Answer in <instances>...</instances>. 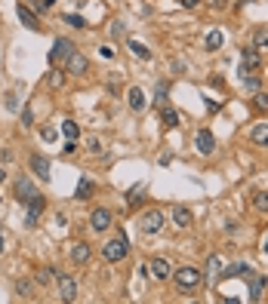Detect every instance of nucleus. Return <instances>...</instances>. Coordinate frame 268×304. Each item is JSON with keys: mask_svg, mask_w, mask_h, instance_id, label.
I'll list each match as a JSON object with an SVG mask.
<instances>
[{"mask_svg": "<svg viewBox=\"0 0 268 304\" xmlns=\"http://www.w3.org/2000/svg\"><path fill=\"white\" fill-rule=\"evenodd\" d=\"M126 252H130V243H126V237L120 233V237H114V240L105 243L102 258H105V261H111V264H118V261H123V258H126Z\"/></svg>", "mask_w": 268, "mask_h": 304, "instance_id": "1", "label": "nucleus"}, {"mask_svg": "<svg viewBox=\"0 0 268 304\" xmlns=\"http://www.w3.org/2000/svg\"><path fill=\"white\" fill-rule=\"evenodd\" d=\"M173 279H176V286H179V289L188 292V289H197V286H201L204 274L197 271V267H179V271L173 274Z\"/></svg>", "mask_w": 268, "mask_h": 304, "instance_id": "2", "label": "nucleus"}, {"mask_svg": "<svg viewBox=\"0 0 268 304\" xmlns=\"http://www.w3.org/2000/svg\"><path fill=\"white\" fill-rule=\"evenodd\" d=\"M259 68H262V62H259V52H256V46H243V52H240V80L250 77V74H256Z\"/></svg>", "mask_w": 268, "mask_h": 304, "instance_id": "3", "label": "nucleus"}, {"mask_svg": "<svg viewBox=\"0 0 268 304\" xmlns=\"http://www.w3.org/2000/svg\"><path fill=\"white\" fill-rule=\"evenodd\" d=\"M74 52V46H71V40H65V37H59L56 40V46H53V52H50V65H62L68 55Z\"/></svg>", "mask_w": 268, "mask_h": 304, "instance_id": "4", "label": "nucleus"}, {"mask_svg": "<svg viewBox=\"0 0 268 304\" xmlns=\"http://www.w3.org/2000/svg\"><path fill=\"white\" fill-rule=\"evenodd\" d=\"M65 68H68V74H87L89 71V62H87V55H80V52H71L65 58Z\"/></svg>", "mask_w": 268, "mask_h": 304, "instance_id": "5", "label": "nucleus"}, {"mask_svg": "<svg viewBox=\"0 0 268 304\" xmlns=\"http://www.w3.org/2000/svg\"><path fill=\"white\" fill-rule=\"evenodd\" d=\"M160 228H164V212L151 209V212L142 215V230H145V233H157Z\"/></svg>", "mask_w": 268, "mask_h": 304, "instance_id": "6", "label": "nucleus"}, {"mask_svg": "<svg viewBox=\"0 0 268 304\" xmlns=\"http://www.w3.org/2000/svg\"><path fill=\"white\" fill-rule=\"evenodd\" d=\"M194 148L201 151V154H213V151H216V138H213V132H209V129H201V132L194 135Z\"/></svg>", "mask_w": 268, "mask_h": 304, "instance_id": "7", "label": "nucleus"}, {"mask_svg": "<svg viewBox=\"0 0 268 304\" xmlns=\"http://www.w3.org/2000/svg\"><path fill=\"white\" fill-rule=\"evenodd\" d=\"M59 295H62V301H74L77 298V283L68 274H59Z\"/></svg>", "mask_w": 268, "mask_h": 304, "instance_id": "8", "label": "nucleus"}, {"mask_svg": "<svg viewBox=\"0 0 268 304\" xmlns=\"http://www.w3.org/2000/svg\"><path fill=\"white\" fill-rule=\"evenodd\" d=\"M89 228L99 230V233L108 230V228H111V212H108V209H96V212L89 215Z\"/></svg>", "mask_w": 268, "mask_h": 304, "instance_id": "9", "label": "nucleus"}, {"mask_svg": "<svg viewBox=\"0 0 268 304\" xmlns=\"http://www.w3.org/2000/svg\"><path fill=\"white\" fill-rule=\"evenodd\" d=\"M43 197L37 194V197H31V200H28V215H25V225L31 228V225H37V218H40V212H43Z\"/></svg>", "mask_w": 268, "mask_h": 304, "instance_id": "10", "label": "nucleus"}, {"mask_svg": "<svg viewBox=\"0 0 268 304\" xmlns=\"http://www.w3.org/2000/svg\"><path fill=\"white\" fill-rule=\"evenodd\" d=\"M148 267H151V274H154L157 279H170V277H173L170 261H167V258H151V261H148Z\"/></svg>", "mask_w": 268, "mask_h": 304, "instance_id": "11", "label": "nucleus"}, {"mask_svg": "<svg viewBox=\"0 0 268 304\" xmlns=\"http://www.w3.org/2000/svg\"><path fill=\"white\" fill-rule=\"evenodd\" d=\"M31 169H34L37 178H50V160L43 154H31Z\"/></svg>", "mask_w": 268, "mask_h": 304, "instance_id": "12", "label": "nucleus"}, {"mask_svg": "<svg viewBox=\"0 0 268 304\" xmlns=\"http://www.w3.org/2000/svg\"><path fill=\"white\" fill-rule=\"evenodd\" d=\"M16 197H19L22 203H28L31 197H37V191H34V184H31L28 178H19V181H16Z\"/></svg>", "mask_w": 268, "mask_h": 304, "instance_id": "13", "label": "nucleus"}, {"mask_svg": "<svg viewBox=\"0 0 268 304\" xmlns=\"http://www.w3.org/2000/svg\"><path fill=\"white\" fill-rule=\"evenodd\" d=\"M222 43H225V37H222V31H219V28H213V31H207V37H204V46H207L209 52L222 50Z\"/></svg>", "mask_w": 268, "mask_h": 304, "instance_id": "14", "label": "nucleus"}, {"mask_svg": "<svg viewBox=\"0 0 268 304\" xmlns=\"http://www.w3.org/2000/svg\"><path fill=\"white\" fill-rule=\"evenodd\" d=\"M250 142L259 145V148H268V123H259L250 129Z\"/></svg>", "mask_w": 268, "mask_h": 304, "instance_id": "15", "label": "nucleus"}, {"mask_svg": "<svg viewBox=\"0 0 268 304\" xmlns=\"http://www.w3.org/2000/svg\"><path fill=\"white\" fill-rule=\"evenodd\" d=\"M126 101H130L133 111H145V92L139 89V86H133L130 92H126Z\"/></svg>", "mask_w": 268, "mask_h": 304, "instance_id": "16", "label": "nucleus"}, {"mask_svg": "<svg viewBox=\"0 0 268 304\" xmlns=\"http://www.w3.org/2000/svg\"><path fill=\"white\" fill-rule=\"evenodd\" d=\"M92 194H96V181H92V178H80V184H77L74 197H77V200H89Z\"/></svg>", "mask_w": 268, "mask_h": 304, "instance_id": "17", "label": "nucleus"}, {"mask_svg": "<svg viewBox=\"0 0 268 304\" xmlns=\"http://www.w3.org/2000/svg\"><path fill=\"white\" fill-rule=\"evenodd\" d=\"M89 246H87V243H74V249H71V261L74 264H87L89 261Z\"/></svg>", "mask_w": 268, "mask_h": 304, "instance_id": "18", "label": "nucleus"}, {"mask_svg": "<svg viewBox=\"0 0 268 304\" xmlns=\"http://www.w3.org/2000/svg\"><path fill=\"white\" fill-rule=\"evenodd\" d=\"M173 221H176L179 228H188V225H191V209L176 206V209H173Z\"/></svg>", "mask_w": 268, "mask_h": 304, "instance_id": "19", "label": "nucleus"}, {"mask_svg": "<svg viewBox=\"0 0 268 304\" xmlns=\"http://www.w3.org/2000/svg\"><path fill=\"white\" fill-rule=\"evenodd\" d=\"M253 271H250V264H243V261H238V264H231L228 271L222 274V279H231V277H250Z\"/></svg>", "mask_w": 268, "mask_h": 304, "instance_id": "20", "label": "nucleus"}, {"mask_svg": "<svg viewBox=\"0 0 268 304\" xmlns=\"http://www.w3.org/2000/svg\"><path fill=\"white\" fill-rule=\"evenodd\" d=\"M19 19L25 22V25H28L31 31H37V28H40V25H37V19H34V13H31V9H28L25 3H19Z\"/></svg>", "mask_w": 268, "mask_h": 304, "instance_id": "21", "label": "nucleus"}, {"mask_svg": "<svg viewBox=\"0 0 268 304\" xmlns=\"http://www.w3.org/2000/svg\"><path fill=\"white\" fill-rule=\"evenodd\" d=\"M62 135L68 138V142H77V138H80L77 123H74V120H62Z\"/></svg>", "mask_w": 268, "mask_h": 304, "instance_id": "22", "label": "nucleus"}, {"mask_svg": "<svg viewBox=\"0 0 268 304\" xmlns=\"http://www.w3.org/2000/svg\"><path fill=\"white\" fill-rule=\"evenodd\" d=\"M262 289H265V277H253V286H250V301H259V298H262Z\"/></svg>", "mask_w": 268, "mask_h": 304, "instance_id": "23", "label": "nucleus"}, {"mask_svg": "<svg viewBox=\"0 0 268 304\" xmlns=\"http://www.w3.org/2000/svg\"><path fill=\"white\" fill-rule=\"evenodd\" d=\"M253 46H256V50H268V28H256Z\"/></svg>", "mask_w": 268, "mask_h": 304, "instance_id": "24", "label": "nucleus"}, {"mask_svg": "<svg viewBox=\"0 0 268 304\" xmlns=\"http://www.w3.org/2000/svg\"><path fill=\"white\" fill-rule=\"evenodd\" d=\"M160 120H164L167 126H179L182 120H179V111H173V108H164L160 111Z\"/></svg>", "mask_w": 268, "mask_h": 304, "instance_id": "25", "label": "nucleus"}, {"mask_svg": "<svg viewBox=\"0 0 268 304\" xmlns=\"http://www.w3.org/2000/svg\"><path fill=\"white\" fill-rule=\"evenodd\" d=\"M253 206L259 209V212H268V191H256L253 194Z\"/></svg>", "mask_w": 268, "mask_h": 304, "instance_id": "26", "label": "nucleus"}, {"mask_svg": "<svg viewBox=\"0 0 268 304\" xmlns=\"http://www.w3.org/2000/svg\"><path fill=\"white\" fill-rule=\"evenodd\" d=\"M253 108H256V111H262V114L268 111V96H265L262 89H259V92H256V96H253Z\"/></svg>", "mask_w": 268, "mask_h": 304, "instance_id": "27", "label": "nucleus"}, {"mask_svg": "<svg viewBox=\"0 0 268 304\" xmlns=\"http://www.w3.org/2000/svg\"><path fill=\"white\" fill-rule=\"evenodd\" d=\"M130 50H133L139 58H151V50H148V46H142L139 40H130Z\"/></svg>", "mask_w": 268, "mask_h": 304, "instance_id": "28", "label": "nucleus"}, {"mask_svg": "<svg viewBox=\"0 0 268 304\" xmlns=\"http://www.w3.org/2000/svg\"><path fill=\"white\" fill-rule=\"evenodd\" d=\"M243 86H247L250 92H259V89H262V83H259V77H256V74H250V77H243Z\"/></svg>", "mask_w": 268, "mask_h": 304, "instance_id": "29", "label": "nucleus"}, {"mask_svg": "<svg viewBox=\"0 0 268 304\" xmlns=\"http://www.w3.org/2000/svg\"><path fill=\"white\" fill-rule=\"evenodd\" d=\"M65 22H68L71 28H84V25H87L84 16H77V13H68V16H65Z\"/></svg>", "mask_w": 268, "mask_h": 304, "instance_id": "30", "label": "nucleus"}, {"mask_svg": "<svg viewBox=\"0 0 268 304\" xmlns=\"http://www.w3.org/2000/svg\"><path fill=\"white\" fill-rule=\"evenodd\" d=\"M46 83H50V86H53V89H59V86H62V83H65V77H62V71H53V74H50V77H46Z\"/></svg>", "mask_w": 268, "mask_h": 304, "instance_id": "31", "label": "nucleus"}, {"mask_svg": "<svg viewBox=\"0 0 268 304\" xmlns=\"http://www.w3.org/2000/svg\"><path fill=\"white\" fill-rule=\"evenodd\" d=\"M40 135H43V142H50V145L56 142V138H59V132H56L53 126H43V129H40Z\"/></svg>", "mask_w": 268, "mask_h": 304, "instance_id": "32", "label": "nucleus"}, {"mask_svg": "<svg viewBox=\"0 0 268 304\" xmlns=\"http://www.w3.org/2000/svg\"><path fill=\"white\" fill-rule=\"evenodd\" d=\"M219 264H222V261H219V255H213V258H209V274H219V271H222V267H219Z\"/></svg>", "mask_w": 268, "mask_h": 304, "instance_id": "33", "label": "nucleus"}, {"mask_svg": "<svg viewBox=\"0 0 268 304\" xmlns=\"http://www.w3.org/2000/svg\"><path fill=\"white\" fill-rule=\"evenodd\" d=\"M87 148H89V154H99V151H102V142H99V138H89Z\"/></svg>", "mask_w": 268, "mask_h": 304, "instance_id": "34", "label": "nucleus"}, {"mask_svg": "<svg viewBox=\"0 0 268 304\" xmlns=\"http://www.w3.org/2000/svg\"><path fill=\"white\" fill-rule=\"evenodd\" d=\"M34 123V117H31V108H25L22 111V126H31Z\"/></svg>", "mask_w": 268, "mask_h": 304, "instance_id": "35", "label": "nucleus"}, {"mask_svg": "<svg viewBox=\"0 0 268 304\" xmlns=\"http://www.w3.org/2000/svg\"><path fill=\"white\" fill-rule=\"evenodd\" d=\"M16 289H19V295H25V298H28V295H31V283H19V286H16Z\"/></svg>", "mask_w": 268, "mask_h": 304, "instance_id": "36", "label": "nucleus"}, {"mask_svg": "<svg viewBox=\"0 0 268 304\" xmlns=\"http://www.w3.org/2000/svg\"><path fill=\"white\" fill-rule=\"evenodd\" d=\"M179 3H182L185 9H197V3H201V0H179Z\"/></svg>", "mask_w": 268, "mask_h": 304, "instance_id": "37", "label": "nucleus"}, {"mask_svg": "<svg viewBox=\"0 0 268 304\" xmlns=\"http://www.w3.org/2000/svg\"><path fill=\"white\" fill-rule=\"evenodd\" d=\"M111 34H114V37H120V34H123V25H120V22H114V25H111Z\"/></svg>", "mask_w": 268, "mask_h": 304, "instance_id": "38", "label": "nucleus"}, {"mask_svg": "<svg viewBox=\"0 0 268 304\" xmlns=\"http://www.w3.org/2000/svg\"><path fill=\"white\" fill-rule=\"evenodd\" d=\"M50 277H53V271H40V274H37V279H40V283H46Z\"/></svg>", "mask_w": 268, "mask_h": 304, "instance_id": "39", "label": "nucleus"}, {"mask_svg": "<svg viewBox=\"0 0 268 304\" xmlns=\"http://www.w3.org/2000/svg\"><path fill=\"white\" fill-rule=\"evenodd\" d=\"M50 6H56V0H40V9H50Z\"/></svg>", "mask_w": 268, "mask_h": 304, "instance_id": "40", "label": "nucleus"}, {"mask_svg": "<svg viewBox=\"0 0 268 304\" xmlns=\"http://www.w3.org/2000/svg\"><path fill=\"white\" fill-rule=\"evenodd\" d=\"M262 252L268 255V233H265V243H262Z\"/></svg>", "mask_w": 268, "mask_h": 304, "instance_id": "41", "label": "nucleus"}, {"mask_svg": "<svg viewBox=\"0 0 268 304\" xmlns=\"http://www.w3.org/2000/svg\"><path fill=\"white\" fill-rule=\"evenodd\" d=\"M228 3V0H213V6H225Z\"/></svg>", "mask_w": 268, "mask_h": 304, "instance_id": "42", "label": "nucleus"}, {"mask_svg": "<svg viewBox=\"0 0 268 304\" xmlns=\"http://www.w3.org/2000/svg\"><path fill=\"white\" fill-rule=\"evenodd\" d=\"M74 6H87V0H74Z\"/></svg>", "mask_w": 268, "mask_h": 304, "instance_id": "43", "label": "nucleus"}, {"mask_svg": "<svg viewBox=\"0 0 268 304\" xmlns=\"http://www.w3.org/2000/svg\"><path fill=\"white\" fill-rule=\"evenodd\" d=\"M6 178V169H0V181H3Z\"/></svg>", "mask_w": 268, "mask_h": 304, "instance_id": "44", "label": "nucleus"}, {"mask_svg": "<svg viewBox=\"0 0 268 304\" xmlns=\"http://www.w3.org/2000/svg\"><path fill=\"white\" fill-rule=\"evenodd\" d=\"M0 252H3V233H0Z\"/></svg>", "mask_w": 268, "mask_h": 304, "instance_id": "45", "label": "nucleus"}]
</instances>
